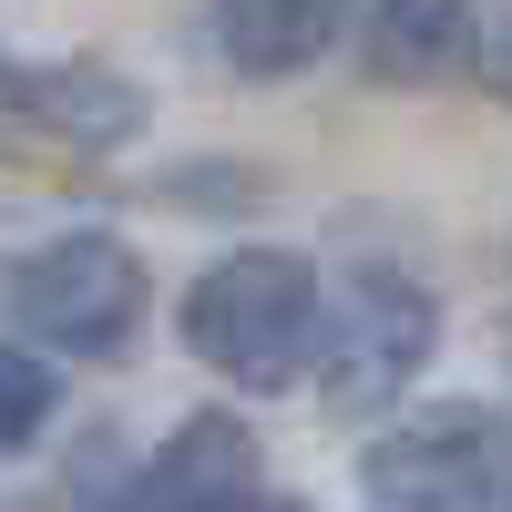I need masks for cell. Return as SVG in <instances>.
I'll use <instances>...</instances> for the list:
<instances>
[{"instance_id":"obj_1","label":"cell","mask_w":512,"mask_h":512,"mask_svg":"<svg viewBox=\"0 0 512 512\" xmlns=\"http://www.w3.org/2000/svg\"><path fill=\"white\" fill-rule=\"evenodd\" d=\"M318 308H328V287H318L308 256L236 246V256H216V267L185 287V349L216 379L277 400V390H297V379L318 369Z\"/></svg>"},{"instance_id":"obj_2","label":"cell","mask_w":512,"mask_h":512,"mask_svg":"<svg viewBox=\"0 0 512 512\" xmlns=\"http://www.w3.org/2000/svg\"><path fill=\"white\" fill-rule=\"evenodd\" d=\"M134 328H144V256L123 236L72 226V236L0 246V349L21 338L52 369V359H113Z\"/></svg>"},{"instance_id":"obj_3","label":"cell","mask_w":512,"mask_h":512,"mask_svg":"<svg viewBox=\"0 0 512 512\" xmlns=\"http://www.w3.org/2000/svg\"><path fill=\"white\" fill-rule=\"evenodd\" d=\"M369 512H512V420L482 400H441L390 420L359 451Z\"/></svg>"},{"instance_id":"obj_4","label":"cell","mask_w":512,"mask_h":512,"mask_svg":"<svg viewBox=\"0 0 512 512\" xmlns=\"http://www.w3.org/2000/svg\"><path fill=\"white\" fill-rule=\"evenodd\" d=\"M431 338H441V308L431 287L400 277V267H359L349 287L318 308V390L338 410H390L420 369H431Z\"/></svg>"},{"instance_id":"obj_5","label":"cell","mask_w":512,"mask_h":512,"mask_svg":"<svg viewBox=\"0 0 512 512\" xmlns=\"http://www.w3.org/2000/svg\"><path fill=\"white\" fill-rule=\"evenodd\" d=\"M246 492H256V431L226 410H195L175 420V441L134 472V492L113 512H236Z\"/></svg>"},{"instance_id":"obj_6","label":"cell","mask_w":512,"mask_h":512,"mask_svg":"<svg viewBox=\"0 0 512 512\" xmlns=\"http://www.w3.org/2000/svg\"><path fill=\"white\" fill-rule=\"evenodd\" d=\"M0 113H21L41 134H62V144H123L144 123V93L123 72H103V62H21V52H0Z\"/></svg>"},{"instance_id":"obj_7","label":"cell","mask_w":512,"mask_h":512,"mask_svg":"<svg viewBox=\"0 0 512 512\" xmlns=\"http://www.w3.org/2000/svg\"><path fill=\"white\" fill-rule=\"evenodd\" d=\"M472 31H482V0H379L359 31V62L369 82H441L472 62Z\"/></svg>"},{"instance_id":"obj_8","label":"cell","mask_w":512,"mask_h":512,"mask_svg":"<svg viewBox=\"0 0 512 512\" xmlns=\"http://www.w3.org/2000/svg\"><path fill=\"white\" fill-rule=\"evenodd\" d=\"M338 31H349V0H216V52L256 82L308 72Z\"/></svg>"},{"instance_id":"obj_9","label":"cell","mask_w":512,"mask_h":512,"mask_svg":"<svg viewBox=\"0 0 512 512\" xmlns=\"http://www.w3.org/2000/svg\"><path fill=\"white\" fill-rule=\"evenodd\" d=\"M52 410H62V379L31 349H0V461H21L41 431H52Z\"/></svg>"},{"instance_id":"obj_10","label":"cell","mask_w":512,"mask_h":512,"mask_svg":"<svg viewBox=\"0 0 512 512\" xmlns=\"http://www.w3.org/2000/svg\"><path fill=\"white\" fill-rule=\"evenodd\" d=\"M472 72H482V82H492V93L512 103V11H502L492 31H472Z\"/></svg>"},{"instance_id":"obj_11","label":"cell","mask_w":512,"mask_h":512,"mask_svg":"<svg viewBox=\"0 0 512 512\" xmlns=\"http://www.w3.org/2000/svg\"><path fill=\"white\" fill-rule=\"evenodd\" d=\"M236 512H297V502H277V492H246V502H236Z\"/></svg>"}]
</instances>
